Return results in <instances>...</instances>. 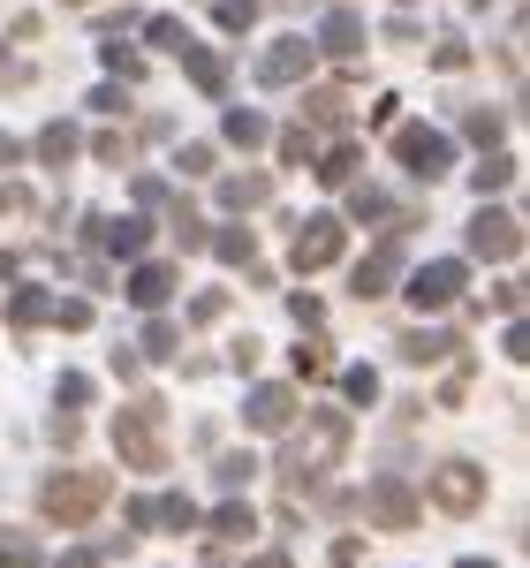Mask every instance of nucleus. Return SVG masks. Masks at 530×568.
<instances>
[{"label":"nucleus","mask_w":530,"mask_h":568,"mask_svg":"<svg viewBox=\"0 0 530 568\" xmlns=\"http://www.w3.org/2000/svg\"><path fill=\"white\" fill-rule=\"evenodd\" d=\"M342 455H349V417H342L334 402H318V409H310V425H304V417L288 425V455H281V478L304 493V485H310V478H326V470H334Z\"/></svg>","instance_id":"nucleus-1"},{"label":"nucleus","mask_w":530,"mask_h":568,"mask_svg":"<svg viewBox=\"0 0 530 568\" xmlns=\"http://www.w3.org/2000/svg\"><path fill=\"white\" fill-rule=\"evenodd\" d=\"M167 402L160 394H130L122 402V417H114V455L130 463V470H144V478H160L167 463H175V447H167Z\"/></svg>","instance_id":"nucleus-2"},{"label":"nucleus","mask_w":530,"mask_h":568,"mask_svg":"<svg viewBox=\"0 0 530 568\" xmlns=\"http://www.w3.org/2000/svg\"><path fill=\"white\" fill-rule=\"evenodd\" d=\"M106 493H114L106 470H53V478L39 485V516L61 524V530H77V524H91V516L106 508Z\"/></svg>","instance_id":"nucleus-3"},{"label":"nucleus","mask_w":530,"mask_h":568,"mask_svg":"<svg viewBox=\"0 0 530 568\" xmlns=\"http://www.w3.org/2000/svg\"><path fill=\"white\" fill-rule=\"evenodd\" d=\"M486 493H492L486 463H470V455H447V463H432V478H425V493H417V500H432L447 524H470V516L486 508Z\"/></svg>","instance_id":"nucleus-4"},{"label":"nucleus","mask_w":530,"mask_h":568,"mask_svg":"<svg viewBox=\"0 0 530 568\" xmlns=\"http://www.w3.org/2000/svg\"><path fill=\"white\" fill-rule=\"evenodd\" d=\"M395 160L409 182H440L455 168V136L432 130V122H395Z\"/></svg>","instance_id":"nucleus-5"},{"label":"nucleus","mask_w":530,"mask_h":568,"mask_svg":"<svg viewBox=\"0 0 530 568\" xmlns=\"http://www.w3.org/2000/svg\"><path fill=\"white\" fill-rule=\"evenodd\" d=\"M356 508H364V516H371L379 530H417V524H425V500H417V485L395 478V470L364 485V500H356Z\"/></svg>","instance_id":"nucleus-6"},{"label":"nucleus","mask_w":530,"mask_h":568,"mask_svg":"<svg viewBox=\"0 0 530 568\" xmlns=\"http://www.w3.org/2000/svg\"><path fill=\"white\" fill-rule=\"evenodd\" d=\"M462 288H470V265L462 258H432V265H417V273L401 281L409 311H447V304H462Z\"/></svg>","instance_id":"nucleus-7"},{"label":"nucleus","mask_w":530,"mask_h":568,"mask_svg":"<svg viewBox=\"0 0 530 568\" xmlns=\"http://www.w3.org/2000/svg\"><path fill=\"white\" fill-rule=\"evenodd\" d=\"M342 243H349V220L310 213L304 227H296V243H288V265H296V273H318V265H334V258H342Z\"/></svg>","instance_id":"nucleus-8"},{"label":"nucleus","mask_w":530,"mask_h":568,"mask_svg":"<svg viewBox=\"0 0 530 568\" xmlns=\"http://www.w3.org/2000/svg\"><path fill=\"white\" fill-rule=\"evenodd\" d=\"M197 524H205V516H197V500H190V493H160V500H130V538H136V530H167V538H190Z\"/></svg>","instance_id":"nucleus-9"},{"label":"nucleus","mask_w":530,"mask_h":568,"mask_svg":"<svg viewBox=\"0 0 530 568\" xmlns=\"http://www.w3.org/2000/svg\"><path fill=\"white\" fill-rule=\"evenodd\" d=\"M296 417H304V402H296L288 379H258L251 402H243V425H251V433H288Z\"/></svg>","instance_id":"nucleus-10"},{"label":"nucleus","mask_w":530,"mask_h":568,"mask_svg":"<svg viewBox=\"0 0 530 568\" xmlns=\"http://www.w3.org/2000/svg\"><path fill=\"white\" fill-rule=\"evenodd\" d=\"M310 61H318V45H310V39H273V45L258 53V84H265V91L304 84V77H310Z\"/></svg>","instance_id":"nucleus-11"},{"label":"nucleus","mask_w":530,"mask_h":568,"mask_svg":"<svg viewBox=\"0 0 530 568\" xmlns=\"http://www.w3.org/2000/svg\"><path fill=\"white\" fill-rule=\"evenodd\" d=\"M470 251L478 258H523V220L508 213V205H486V213L470 220Z\"/></svg>","instance_id":"nucleus-12"},{"label":"nucleus","mask_w":530,"mask_h":568,"mask_svg":"<svg viewBox=\"0 0 530 568\" xmlns=\"http://www.w3.org/2000/svg\"><path fill=\"white\" fill-rule=\"evenodd\" d=\"M395 273H401V235H379L364 258H356V273H349V288L364 296V304H379L387 288H395Z\"/></svg>","instance_id":"nucleus-13"},{"label":"nucleus","mask_w":530,"mask_h":568,"mask_svg":"<svg viewBox=\"0 0 530 568\" xmlns=\"http://www.w3.org/2000/svg\"><path fill=\"white\" fill-rule=\"evenodd\" d=\"M175 281H182V273L167 258H130V281H122V288H130L136 311H167V304H175Z\"/></svg>","instance_id":"nucleus-14"},{"label":"nucleus","mask_w":530,"mask_h":568,"mask_svg":"<svg viewBox=\"0 0 530 568\" xmlns=\"http://www.w3.org/2000/svg\"><path fill=\"white\" fill-rule=\"evenodd\" d=\"M349 190V220H364V227H387V235H409L417 227V213H401L387 190H371V182H342Z\"/></svg>","instance_id":"nucleus-15"},{"label":"nucleus","mask_w":530,"mask_h":568,"mask_svg":"<svg viewBox=\"0 0 530 568\" xmlns=\"http://www.w3.org/2000/svg\"><path fill=\"white\" fill-rule=\"evenodd\" d=\"M84 243H99V251H114V258H144L152 251V220H84Z\"/></svg>","instance_id":"nucleus-16"},{"label":"nucleus","mask_w":530,"mask_h":568,"mask_svg":"<svg viewBox=\"0 0 530 568\" xmlns=\"http://www.w3.org/2000/svg\"><path fill=\"white\" fill-rule=\"evenodd\" d=\"M364 39H371V31H364V16H356V8H326V16H318V53H334V61H356V53H364Z\"/></svg>","instance_id":"nucleus-17"},{"label":"nucleus","mask_w":530,"mask_h":568,"mask_svg":"<svg viewBox=\"0 0 530 568\" xmlns=\"http://www.w3.org/2000/svg\"><path fill=\"white\" fill-rule=\"evenodd\" d=\"M213 538H221V546H251V538H258V508H251V500H243V493H227L221 508H213Z\"/></svg>","instance_id":"nucleus-18"},{"label":"nucleus","mask_w":530,"mask_h":568,"mask_svg":"<svg viewBox=\"0 0 530 568\" xmlns=\"http://www.w3.org/2000/svg\"><path fill=\"white\" fill-rule=\"evenodd\" d=\"M304 130H349V91L342 84H310L304 91Z\"/></svg>","instance_id":"nucleus-19"},{"label":"nucleus","mask_w":530,"mask_h":568,"mask_svg":"<svg viewBox=\"0 0 530 568\" xmlns=\"http://www.w3.org/2000/svg\"><path fill=\"white\" fill-rule=\"evenodd\" d=\"M77 152H84V130H77V122H45V130L31 136V160H39V168H69Z\"/></svg>","instance_id":"nucleus-20"},{"label":"nucleus","mask_w":530,"mask_h":568,"mask_svg":"<svg viewBox=\"0 0 530 568\" xmlns=\"http://www.w3.org/2000/svg\"><path fill=\"white\" fill-rule=\"evenodd\" d=\"M221 213H258V205H273V175H221Z\"/></svg>","instance_id":"nucleus-21"},{"label":"nucleus","mask_w":530,"mask_h":568,"mask_svg":"<svg viewBox=\"0 0 530 568\" xmlns=\"http://www.w3.org/2000/svg\"><path fill=\"white\" fill-rule=\"evenodd\" d=\"M462 349V334L455 326H417V334H401V364H440V356Z\"/></svg>","instance_id":"nucleus-22"},{"label":"nucleus","mask_w":530,"mask_h":568,"mask_svg":"<svg viewBox=\"0 0 530 568\" xmlns=\"http://www.w3.org/2000/svg\"><path fill=\"white\" fill-rule=\"evenodd\" d=\"M182 69H190V84L205 91V99H227V61L213 45H182Z\"/></svg>","instance_id":"nucleus-23"},{"label":"nucleus","mask_w":530,"mask_h":568,"mask_svg":"<svg viewBox=\"0 0 530 568\" xmlns=\"http://www.w3.org/2000/svg\"><path fill=\"white\" fill-rule=\"evenodd\" d=\"M221 136H227V144H235V152H258V144H273V122H265L258 106H227Z\"/></svg>","instance_id":"nucleus-24"},{"label":"nucleus","mask_w":530,"mask_h":568,"mask_svg":"<svg viewBox=\"0 0 530 568\" xmlns=\"http://www.w3.org/2000/svg\"><path fill=\"white\" fill-rule=\"evenodd\" d=\"M356 160H364V152H356V136H342V144H326V152L310 160V175L326 182V190H342V182H356Z\"/></svg>","instance_id":"nucleus-25"},{"label":"nucleus","mask_w":530,"mask_h":568,"mask_svg":"<svg viewBox=\"0 0 530 568\" xmlns=\"http://www.w3.org/2000/svg\"><path fill=\"white\" fill-rule=\"evenodd\" d=\"M45 311H53V296H45L39 281H16V296H8V326L31 334V326H45Z\"/></svg>","instance_id":"nucleus-26"},{"label":"nucleus","mask_w":530,"mask_h":568,"mask_svg":"<svg viewBox=\"0 0 530 568\" xmlns=\"http://www.w3.org/2000/svg\"><path fill=\"white\" fill-rule=\"evenodd\" d=\"M205 251H221V258L243 273V265H258V235H251L243 220H227V227H213V243H205Z\"/></svg>","instance_id":"nucleus-27"},{"label":"nucleus","mask_w":530,"mask_h":568,"mask_svg":"<svg viewBox=\"0 0 530 568\" xmlns=\"http://www.w3.org/2000/svg\"><path fill=\"white\" fill-rule=\"evenodd\" d=\"M136 356H144V364H175V356H182V334L167 326V318H160V311L144 318V334H136Z\"/></svg>","instance_id":"nucleus-28"},{"label":"nucleus","mask_w":530,"mask_h":568,"mask_svg":"<svg viewBox=\"0 0 530 568\" xmlns=\"http://www.w3.org/2000/svg\"><path fill=\"white\" fill-rule=\"evenodd\" d=\"M167 220H175V243H182V251H205V243H213V227H205V213H197L190 197H167Z\"/></svg>","instance_id":"nucleus-29"},{"label":"nucleus","mask_w":530,"mask_h":568,"mask_svg":"<svg viewBox=\"0 0 530 568\" xmlns=\"http://www.w3.org/2000/svg\"><path fill=\"white\" fill-rule=\"evenodd\" d=\"M288 364H296V379H310V387H318V379H334V372H342V364H334V349H326V342H318V334H310V342H296V356H288Z\"/></svg>","instance_id":"nucleus-30"},{"label":"nucleus","mask_w":530,"mask_h":568,"mask_svg":"<svg viewBox=\"0 0 530 568\" xmlns=\"http://www.w3.org/2000/svg\"><path fill=\"white\" fill-rule=\"evenodd\" d=\"M0 568H45V561H39V538L0 524Z\"/></svg>","instance_id":"nucleus-31"},{"label":"nucleus","mask_w":530,"mask_h":568,"mask_svg":"<svg viewBox=\"0 0 530 568\" xmlns=\"http://www.w3.org/2000/svg\"><path fill=\"white\" fill-rule=\"evenodd\" d=\"M99 61H106L114 77H130V84H144V53H136L130 39H99Z\"/></svg>","instance_id":"nucleus-32"},{"label":"nucleus","mask_w":530,"mask_h":568,"mask_svg":"<svg viewBox=\"0 0 530 568\" xmlns=\"http://www.w3.org/2000/svg\"><path fill=\"white\" fill-rule=\"evenodd\" d=\"M478 197H500V190H508V182H516V160H508V152H486V160H478Z\"/></svg>","instance_id":"nucleus-33"},{"label":"nucleus","mask_w":530,"mask_h":568,"mask_svg":"<svg viewBox=\"0 0 530 568\" xmlns=\"http://www.w3.org/2000/svg\"><path fill=\"white\" fill-rule=\"evenodd\" d=\"M213 23H221L227 39H243V31L258 23V0H213Z\"/></svg>","instance_id":"nucleus-34"},{"label":"nucleus","mask_w":530,"mask_h":568,"mask_svg":"<svg viewBox=\"0 0 530 568\" xmlns=\"http://www.w3.org/2000/svg\"><path fill=\"white\" fill-rule=\"evenodd\" d=\"M213 470H221L227 493H243V485L258 478V455H251V447H235V455H221V463H213Z\"/></svg>","instance_id":"nucleus-35"},{"label":"nucleus","mask_w":530,"mask_h":568,"mask_svg":"<svg viewBox=\"0 0 530 568\" xmlns=\"http://www.w3.org/2000/svg\"><path fill=\"white\" fill-rule=\"evenodd\" d=\"M273 152H281L288 168H310V160H318V144H310V130H304V122H296V130H281V136H273Z\"/></svg>","instance_id":"nucleus-36"},{"label":"nucleus","mask_w":530,"mask_h":568,"mask_svg":"<svg viewBox=\"0 0 530 568\" xmlns=\"http://www.w3.org/2000/svg\"><path fill=\"white\" fill-rule=\"evenodd\" d=\"M144 39L160 45V53H182V45H190V23H182V16H152V23H144Z\"/></svg>","instance_id":"nucleus-37"},{"label":"nucleus","mask_w":530,"mask_h":568,"mask_svg":"<svg viewBox=\"0 0 530 568\" xmlns=\"http://www.w3.org/2000/svg\"><path fill=\"white\" fill-rule=\"evenodd\" d=\"M462 130L478 136V144H486V152H500V136H508V122H500V114H492V106H470V114H462Z\"/></svg>","instance_id":"nucleus-38"},{"label":"nucleus","mask_w":530,"mask_h":568,"mask_svg":"<svg viewBox=\"0 0 530 568\" xmlns=\"http://www.w3.org/2000/svg\"><path fill=\"white\" fill-rule=\"evenodd\" d=\"M91 160H106V168H130L136 152H130V130H99L91 136Z\"/></svg>","instance_id":"nucleus-39"},{"label":"nucleus","mask_w":530,"mask_h":568,"mask_svg":"<svg viewBox=\"0 0 530 568\" xmlns=\"http://www.w3.org/2000/svg\"><path fill=\"white\" fill-rule=\"evenodd\" d=\"M342 394H349V402H379V372H371V364H349V372H342Z\"/></svg>","instance_id":"nucleus-40"},{"label":"nucleus","mask_w":530,"mask_h":568,"mask_svg":"<svg viewBox=\"0 0 530 568\" xmlns=\"http://www.w3.org/2000/svg\"><path fill=\"white\" fill-rule=\"evenodd\" d=\"M432 69H440V77H462V69H470V45H462V39H440V45H432Z\"/></svg>","instance_id":"nucleus-41"},{"label":"nucleus","mask_w":530,"mask_h":568,"mask_svg":"<svg viewBox=\"0 0 530 568\" xmlns=\"http://www.w3.org/2000/svg\"><path fill=\"white\" fill-rule=\"evenodd\" d=\"M45 318H53V326H69V334H84V326H91V304H84V296H61Z\"/></svg>","instance_id":"nucleus-42"},{"label":"nucleus","mask_w":530,"mask_h":568,"mask_svg":"<svg viewBox=\"0 0 530 568\" xmlns=\"http://www.w3.org/2000/svg\"><path fill=\"white\" fill-rule=\"evenodd\" d=\"M53 394H61V409H84V402H91V372H61V387H53Z\"/></svg>","instance_id":"nucleus-43"},{"label":"nucleus","mask_w":530,"mask_h":568,"mask_svg":"<svg viewBox=\"0 0 530 568\" xmlns=\"http://www.w3.org/2000/svg\"><path fill=\"white\" fill-rule=\"evenodd\" d=\"M326 561H334V568H371V546H364V538H334Z\"/></svg>","instance_id":"nucleus-44"},{"label":"nucleus","mask_w":530,"mask_h":568,"mask_svg":"<svg viewBox=\"0 0 530 568\" xmlns=\"http://www.w3.org/2000/svg\"><path fill=\"white\" fill-rule=\"evenodd\" d=\"M213 160H221L213 144H182V152H175V168H182V175H213Z\"/></svg>","instance_id":"nucleus-45"},{"label":"nucleus","mask_w":530,"mask_h":568,"mask_svg":"<svg viewBox=\"0 0 530 568\" xmlns=\"http://www.w3.org/2000/svg\"><path fill=\"white\" fill-rule=\"evenodd\" d=\"M288 311H296V318H304L310 334H318V326H326V304H318V296H310V288H296V296H288Z\"/></svg>","instance_id":"nucleus-46"},{"label":"nucleus","mask_w":530,"mask_h":568,"mask_svg":"<svg viewBox=\"0 0 530 568\" xmlns=\"http://www.w3.org/2000/svg\"><path fill=\"white\" fill-rule=\"evenodd\" d=\"M91 106H99V114H130V84H99Z\"/></svg>","instance_id":"nucleus-47"},{"label":"nucleus","mask_w":530,"mask_h":568,"mask_svg":"<svg viewBox=\"0 0 530 568\" xmlns=\"http://www.w3.org/2000/svg\"><path fill=\"white\" fill-rule=\"evenodd\" d=\"M492 311H500V318H523V281H500V288H492Z\"/></svg>","instance_id":"nucleus-48"},{"label":"nucleus","mask_w":530,"mask_h":568,"mask_svg":"<svg viewBox=\"0 0 530 568\" xmlns=\"http://www.w3.org/2000/svg\"><path fill=\"white\" fill-rule=\"evenodd\" d=\"M470 402V364H455V379L440 387V409H462Z\"/></svg>","instance_id":"nucleus-49"},{"label":"nucleus","mask_w":530,"mask_h":568,"mask_svg":"<svg viewBox=\"0 0 530 568\" xmlns=\"http://www.w3.org/2000/svg\"><path fill=\"white\" fill-rule=\"evenodd\" d=\"M401 122V99L395 91H379V99H371V130H395Z\"/></svg>","instance_id":"nucleus-50"},{"label":"nucleus","mask_w":530,"mask_h":568,"mask_svg":"<svg viewBox=\"0 0 530 568\" xmlns=\"http://www.w3.org/2000/svg\"><path fill=\"white\" fill-rule=\"evenodd\" d=\"M23 160H31V144H23V136H8V130H0V175H8V168H23Z\"/></svg>","instance_id":"nucleus-51"},{"label":"nucleus","mask_w":530,"mask_h":568,"mask_svg":"<svg viewBox=\"0 0 530 568\" xmlns=\"http://www.w3.org/2000/svg\"><path fill=\"white\" fill-rule=\"evenodd\" d=\"M53 568H106V554H91V546H61V561Z\"/></svg>","instance_id":"nucleus-52"},{"label":"nucleus","mask_w":530,"mask_h":568,"mask_svg":"<svg viewBox=\"0 0 530 568\" xmlns=\"http://www.w3.org/2000/svg\"><path fill=\"white\" fill-rule=\"evenodd\" d=\"M500 349H508V364H523V356H530V334H523V318H508V342H500Z\"/></svg>","instance_id":"nucleus-53"},{"label":"nucleus","mask_w":530,"mask_h":568,"mask_svg":"<svg viewBox=\"0 0 530 568\" xmlns=\"http://www.w3.org/2000/svg\"><path fill=\"white\" fill-rule=\"evenodd\" d=\"M221 311H227V296H221V288H213V296H197V304H190V318H197V326H213Z\"/></svg>","instance_id":"nucleus-54"},{"label":"nucleus","mask_w":530,"mask_h":568,"mask_svg":"<svg viewBox=\"0 0 530 568\" xmlns=\"http://www.w3.org/2000/svg\"><path fill=\"white\" fill-rule=\"evenodd\" d=\"M0 213H31V190L23 182H0Z\"/></svg>","instance_id":"nucleus-55"},{"label":"nucleus","mask_w":530,"mask_h":568,"mask_svg":"<svg viewBox=\"0 0 530 568\" xmlns=\"http://www.w3.org/2000/svg\"><path fill=\"white\" fill-rule=\"evenodd\" d=\"M243 568H296V561H288L281 546H258V554H251V561H243Z\"/></svg>","instance_id":"nucleus-56"},{"label":"nucleus","mask_w":530,"mask_h":568,"mask_svg":"<svg viewBox=\"0 0 530 568\" xmlns=\"http://www.w3.org/2000/svg\"><path fill=\"white\" fill-rule=\"evenodd\" d=\"M455 568H500V561H486V554H462V561H455Z\"/></svg>","instance_id":"nucleus-57"},{"label":"nucleus","mask_w":530,"mask_h":568,"mask_svg":"<svg viewBox=\"0 0 530 568\" xmlns=\"http://www.w3.org/2000/svg\"><path fill=\"white\" fill-rule=\"evenodd\" d=\"M61 8H91V0H61Z\"/></svg>","instance_id":"nucleus-58"},{"label":"nucleus","mask_w":530,"mask_h":568,"mask_svg":"<svg viewBox=\"0 0 530 568\" xmlns=\"http://www.w3.org/2000/svg\"><path fill=\"white\" fill-rule=\"evenodd\" d=\"M470 8H492V0H470Z\"/></svg>","instance_id":"nucleus-59"},{"label":"nucleus","mask_w":530,"mask_h":568,"mask_svg":"<svg viewBox=\"0 0 530 568\" xmlns=\"http://www.w3.org/2000/svg\"><path fill=\"white\" fill-rule=\"evenodd\" d=\"M401 8H409V0H401Z\"/></svg>","instance_id":"nucleus-60"}]
</instances>
